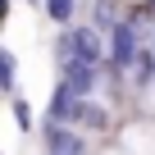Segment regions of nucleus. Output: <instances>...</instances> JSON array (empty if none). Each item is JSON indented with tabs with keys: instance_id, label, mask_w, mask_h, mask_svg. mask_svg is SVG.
Returning <instances> with one entry per match:
<instances>
[{
	"instance_id": "423d86ee",
	"label": "nucleus",
	"mask_w": 155,
	"mask_h": 155,
	"mask_svg": "<svg viewBox=\"0 0 155 155\" xmlns=\"http://www.w3.org/2000/svg\"><path fill=\"white\" fill-rule=\"evenodd\" d=\"M73 123H82V128H105V123H110V114H105V105H96V101H78Z\"/></svg>"
},
{
	"instance_id": "7ed1b4c3",
	"label": "nucleus",
	"mask_w": 155,
	"mask_h": 155,
	"mask_svg": "<svg viewBox=\"0 0 155 155\" xmlns=\"http://www.w3.org/2000/svg\"><path fill=\"white\" fill-rule=\"evenodd\" d=\"M59 68H64V87H68L78 101H91V91H96V64L68 59V64H59Z\"/></svg>"
},
{
	"instance_id": "6e6552de",
	"label": "nucleus",
	"mask_w": 155,
	"mask_h": 155,
	"mask_svg": "<svg viewBox=\"0 0 155 155\" xmlns=\"http://www.w3.org/2000/svg\"><path fill=\"white\" fill-rule=\"evenodd\" d=\"M0 91H14V55L0 50Z\"/></svg>"
},
{
	"instance_id": "0eeeda50",
	"label": "nucleus",
	"mask_w": 155,
	"mask_h": 155,
	"mask_svg": "<svg viewBox=\"0 0 155 155\" xmlns=\"http://www.w3.org/2000/svg\"><path fill=\"white\" fill-rule=\"evenodd\" d=\"M41 5H46V14H50L55 23H68L73 9H78V0H41Z\"/></svg>"
},
{
	"instance_id": "39448f33",
	"label": "nucleus",
	"mask_w": 155,
	"mask_h": 155,
	"mask_svg": "<svg viewBox=\"0 0 155 155\" xmlns=\"http://www.w3.org/2000/svg\"><path fill=\"white\" fill-rule=\"evenodd\" d=\"M73 110H78V96H73L64 82H55V96H50V123H73Z\"/></svg>"
},
{
	"instance_id": "9d476101",
	"label": "nucleus",
	"mask_w": 155,
	"mask_h": 155,
	"mask_svg": "<svg viewBox=\"0 0 155 155\" xmlns=\"http://www.w3.org/2000/svg\"><path fill=\"white\" fill-rule=\"evenodd\" d=\"M5 14H9V0H0V23H5Z\"/></svg>"
},
{
	"instance_id": "9b49d317",
	"label": "nucleus",
	"mask_w": 155,
	"mask_h": 155,
	"mask_svg": "<svg viewBox=\"0 0 155 155\" xmlns=\"http://www.w3.org/2000/svg\"><path fill=\"white\" fill-rule=\"evenodd\" d=\"M146 9H150V14H155V0H146Z\"/></svg>"
},
{
	"instance_id": "1a4fd4ad",
	"label": "nucleus",
	"mask_w": 155,
	"mask_h": 155,
	"mask_svg": "<svg viewBox=\"0 0 155 155\" xmlns=\"http://www.w3.org/2000/svg\"><path fill=\"white\" fill-rule=\"evenodd\" d=\"M14 114H18V128H32V110H28V101H14Z\"/></svg>"
},
{
	"instance_id": "f257e3e1",
	"label": "nucleus",
	"mask_w": 155,
	"mask_h": 155,
	"mask_svg": "<svg viewBox=\"0 0 155 155\" xmlns=\"http://www.w3.org/2000/svg\"><path fill=\"white\" fill-rule=\"evenodd\" d=\"M55 59H59V64L82 59V64H96V68H101V59H105V37H101L96 28H68V32L55 41Z\"/></svg>"
},
{
	"instance_id": "20e7f679",
	"label": "nucleus",
	"mask_w": 155,
	"mask_h": 155,
	"mask_svg": "<svg viewBox=\"0 0 155 155\" xmlns=\"http://www.w3.org/2000/svg\"><path fill=\"white\" fill-rule=\"evenodd\" d=\"M46 150L50 155H82V137H78L68 123H46Z\"/></svg>"
},
{
	"instance_id": "f03ea898",
	"label": "nucleus",
	"mask_w": 155,
	"mask_h": 155,
	"mask_svg": "<svg viewBox=\"0 0 155 155\" xmlns=\"http://www.w3.org/2000/svg\"><path fill=\"white\" fill-rule=\"evenodd\" d=\"M137 55H141V32H137L132 18H119L110 28V64L114 68H132Z\"/></svg>"
}]
</instances>
